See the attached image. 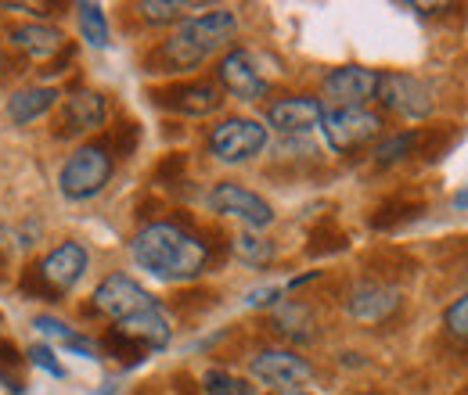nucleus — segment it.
<instances>
[{
    "label": "nucleus",
    "instance_id": "f257e3e1",
    "mask_svg": "<svg viewBox=\"0 0 468 395\" xmlns=\"http://www.w3.org/2000/svg\"><path fill=\"white\" fill-rule=\"evenodd\" d=\"M130 255L144 274L166 284H184L206 274L209 241H202L198 234L184 230L180 223L155 220V223H144L130 237Z\"/></svg>",
    "mask_w": 468,
    "mask_h": 395
},
{
    "label": "nucleus",
    "instance_id": "f03ea898",
    "mask_svg": "<svg viewBox=\"0 0 468 395\" xmlns=\"http://www.w3.org/2000/svg\"><path fill=\"white\" fill-rule=\"evenodd\" d=\"M238 33V15L228 7H213L202 15H187L174 33L148 55V72L180 76L202 68Z\"/></svg>",
    "mask_w": 468,
    "mask_h": 395
},
{
    "label": "nucleus",
    "instance_id": "7ed1b4c3",
    "mask_svg": "<svg viewBox=\"0 0 468 395\" xmlns=\"http://www.w3.org/2000/svg\"><path fill=\"white\" fill-rule=\"evenodd\" d=\"M109 180H112V155L105 151L101 140L76 148V151L61 162V172H58V187L69 202L98 198Z\"/></svg>",
    "mask_w": 468,
    "mask_h": 395
},
{
    "label": "nucleus",
    "instance_id": "20e7f679",
    "mask_svg": "<svg viewBox=\"0 0 468 395\" xmlns=\"http://www.w3.org/2000/svg\"><path fill=\"white\" fill-rule=\"evenodd\" d=\"M267 148V126L256 122V119H245V115H231V119H220L213 130H209V155L217 162H249L256 159L260 151Z\"/></svg>",
    "mask_w": 468,
    "mask_h": 395
},
{
    "label": "nucleus",
    "instance_id": "39448f33",
    "mask_svg": "<svg viewBox=\"0 0 468 395\" xmlns=\"http://www.w3.org/2000/svg\"><path fill=\"white\" fill-rule=\"evenodd\" d=\"M375 98L382 101V109L400 119H429L436 109V98H432V87L421 79V76H410V72H378V90Z\"/></svg>",
    "mask_w": 468,
    "mask_h": 395
},
{
    "label": "nucleus",
    "instance_id": "423d86ee",
    "mask_svg": "<svg viewBox=\"0 0 468 395\" xmlns=\"http://www.w3.org/2000/svg\"><path fill=\"white\" fill-rule=\"evenodd\" d=\"M321 130L332 151L350 155L367 148L375 137H382V115L371 109H332L321 119Z\"/></svg>",
    "mask_w": 468,
    "mask_h": 395
},
{
    "label": "nucleus",
    "instance_id": "0eeeda50",
    "mask_svg": "<svg viewBox=\"0 0 468 395\" xmlns=\"http://www.w3.org/2000/svg\"><path fill=\"white\" fill-rule=\"evenodd\" d=\"M94 309L105 313L109 320L122 324L130 317H141L148 309H159V298L144 284L126 277V274H109L105 281L94 287Z\"/></svg>",
    "mask_w": 468,
    "mask_h": 395
},
{
    "label": "nucleus",
    "instance_id": "6e6552de",
    "mask_svg": "<svg viewBox=\"0 0 468 395\" xmlns=\"http://www.w3.org/2000/svg\"><path fill=\"white\" fill-rule=\"evenodd\" d=\"M249 374L274 392H292L295 385H306L314 378V367L292 348H260L249 359Z\"/></svg>",
    "mask_w": 468,
    "mask_h": 395
},
{
    "label": "nucleus",
    "instance_id": "1a4fd4ad",
    "mask_svg": "<svg viewBox=\"0 0 468 395\" xmlns=\"http://www.w3.org/2000/svg\"><path fill=\"white\" fill-rule=\"evenodd\" d=\"M209 209L213 213H220V216H231V220H241L245 226H252V230H267V226L274 223V209H271V202L267 198H260L256 191H249V187H241V183H234V180H224V183H217L213 191H209Z\"/></svg>",
    "mask_w": 468,
    "mask_h": 395
},
{
    "label": "nucleus",
    "instance_id": "9d476101",
    "mask_svg": "<svg viewBox=\"0 0 468 395\" xmlns=\"http://www.w3.org/2000/svg\"><path fill=\"white\" fill-rule=\"evenodd\" d=\"M152 101H155V109H166V112L187 115V119H206V115L224 109V90L217 83H206V79H187V83L152 90Z\"/></svg>",
    "mask_w": 468,
    "mask_h": 395
},
{
    "label": "nucleus",
    "instance_id": "9b49d317",
    "mask_svg": "<svg viewBox=\"0 0 468 395\" xmlns=\"http://www.w3.org/2000/svg\"><path fill=\"white\" fill-rule=\"evenodd\" d=\"M217 76H220V87L231 98H238V101H260V98L271 94V79L263 76L256 55L245 51V47H234V51H228V55L220 57Z\"/></svg>",
    "mask_w": 468,
    "mask_h": 395
},
{
    "label": "nucleus",
    "instance_id": "f8f14e48",
    "mask_svg": "<svg viewBox=\"0 0 468 395\" xmlns=\"http://www.w3.org/2000/svg\"><path fill=\"white\" fill-rule=\"evenodd\" d=\"M404 306V295H400V287L389 281H360L350 287V295H346V313H350L353 320H360V324H382V320H389L397 309Z\"/></svg>",
    "mask_w": 468,
    "mask_h": 395
},
{
    "label": "nucleus",
    "instance_id": "ddd939ff",
    "mask_svg": "<svg viewBox=\"0 0 468 395\" xmlns=\"http://www.w3.org/2000/svg\"><path fill=\"white\" fill-rule=\"evenodd\" d=\"M321 90L335 109H364V101H371L378 90V72L364 65H339L324 76Z\"/></svg>",
    "mask_w": 468,
    "mask_h": 395
},
{
    "label": "nucleus",
    "instance_id": "4468645a",
    "mask_svg": "<svg viewBox=\"0 0 468 395\" xmlns=\"http://www.w3.org/2000/svg\"><path fill=\"white\" fill-rule=\"evenodd\" d=\"M105 119H109V101H105V94H98V90H72L58 112L55 137H61V140H65V137H80V133H87V130L105 126Z\"/></svg>",
    "mask_w": 468,
    "mask_h": 395
},
{
    "label": "nucleus",
    "instance_id": "2eb2a0df",
    "mask_svg": "<svg viewBox=\"0 0 468 395\" xmlns=\"http://www.w3.org/2000/svg\"><path fill=\"white\" fill-rule=\"evenodd\" d=\"M87 266H90L87 248H83L80 241H61L58 248H55V252L37 266V270H40L44 284H48L55 295H65V291H72L76 284L83 281Z\"/></svg>",
    "mask_w": 468,
    "mask_h": 395
},
{
    "label": "nucleus",
    "instance_id": "dca6fc26",
    "mask_svg": "<svg viewBox=\"0 0 468 395\" xmlns=\"http://www.w3.org/2000/svg\"><path fill=\"white\" fill-rule=\"evenodd\" d=\"M324 119V105L310 94H295V98H282L267 109V122L282 133V137H306L310 130H317Z\"/></svg>",
    "mask_w": 468,
    "mask_h": 395
},
{
    "label": "nucleus",
    "instance_id": "f3484780",
    "mask_svg": "<svg viewBox=\"0 0 468 395\" xmlns=\"http://www.w3.org/2000/svg\"><path fill=\"white\" fill-rule=\"evenodd\" d=\"M11 44L22 51L26 57H33V61H51V57H58L69 44H65V36H61V29L55 26H44V22H26V26H15L11 29Z\"/></svg>",
    "mask_w": 468,
    "mask_h": 395
},
{
    "label": "nucleus",
    "instance_id": "a211bd4d",
    "mask_svg": "<svg viewBox=\"0 0 468 395\" xmlns=\"http://www.w3.org/2000/svg\"><path fill=\"white\" fill-rule=\"evenodd\" d=\"M421 213H425V198H418V194H393V198H386L367 216V223H371V230H378V234H393L400 226L421 220Z\"/></svg>",
    "mask_w": 468,
    "mask_h": 395
},
{
    "label": "nucleus",
    "instance_id": "6ab92c4d",
    "mask_svg": "<svg viewBox=\"0 0 468 395\" xmlns=\"http://www.w3.org/2000/svg\"><path fill=\"white\" fill-rule=\"evenodd\" d=\"M116 331H122L126 338H133L144 352L166 348L170 338H174V327H170V320L163 317V309H148V313H141V317H130V320L119 324Z\"/></svg>",
    "mask_w": 468,
    "mask_h": 395
},
{
    "label": "nucleus",
    "instance_id": "aec40b11",
    "mask_svg": "<svg viewBox=\"0 0 468 395\" xmlns=\"http://www.w3.org/2000/svg\"><path fill=\"white\" fill-rule=\"evenodd\" d=\"M55 105H58V90H55V87H26V90L11 94L7 115H11L15 126H29V122H37L40 115L51 112Z\"/></svg>",
    "mask_w": 468,
    "mask_h": 395
},
{
    "label": "nucleus",
    "instance_id": "412c9836",
    "mask_svg": "<svg viewBox=\"0 0 468 395\" xmlns=\"http://www.w3.org/2000/svg\"><path fill=\"white\" fill-rule=\"evenodd\" d=\"M414 148H418V130L393 133V137H386V140H378V144H375V151H371V162H375V166H382V170H389V166H400L408 155H414Z\"/></svg>",
    "mask_w": 468,
    "mask_h": 395
},
{
    "label": "nucleus",
    "instance_id": "4be33fe9",
    "mask_svg": "<svg viewBox=\"0 0 468 395\" xmlns=\"http://www.w3.org/2000/svg\"><path fill=\"white\" fill-rule=\"evenodd\" d=\"M76 22H80V33L90 47H109V18L101 11V4H76Z\"/></svg>",
    "mask_w": 468,
    "mask_h": 395
},
{
    "label": "nucleus",
    "instance_id": "5701e85b",
    "mask_svg": "<svg viewBox=\"0 0 468 395\" xmlns=\"http://www.w3.org/2000/svg\"><path fill=\"white\" fill-rule=\"evenodd\" d=\"M234 255L245 263V266H267V263H274V255H278V248H274V241H267V237H260V234H238L231 241Z\"/></svg>",
    "mask_w": 468,
    "mask_h": 395
},
{
    "label": "nucleus",
    "instance_id": "b1692460",
    "mask_svg": "<svg viewBox=\"0 0 468 395\" xmlns=\"http://www.w3.org/2000/svg\"><path fill=\"white\" fill-rule=\"evenodd\" d=\"M350 237L332 223V220H321V223L310 230V244H306V255L321 259V255H335V252H346Z\"/></svg>",
    "mask_w": 468,
    "mask_h": 395
},
{
    "label": "nucleus",
    "instance_id": "393cba45",
    "mask_svg": "<svg viewBox=\"0 0 468 395\" xmlns=\"http://www.w3.org/2000/svg\"><path fill=\"white\" fill-rule=\"evenodd\" d=\"M101 144H105V151H109L112 159H126V155H133L137 144H141V126H137L133 119H122V122H116V126L101 137Z\"/></svg>",
    "mask_w": 468,
    "mask_h": 395
},
{
    "label": "nucleus",
    "instance_id": "a878e982",
    "mask_svg": "<svg viewBox=\"0 0 468 395\" xmlns=\"http://www.w3.org/2000/svg\"><path fill=\"white\" fill-rule=\"evenodd\" d=\"M202 392L206 395H256V385H249L245 378H238L231 370L213 367V370L202 374Z\"/></svg>",
    "mask_w": 468,
    "mask_h": 395
},
{
    "label": "nucleus",
    "instance_id": "bb28decb",
    "mask_svg": "<svg viewBox=\"0 0 468 395\" xmlns=\"http://www.w3.org/2000/svg\"><path fill=\"white\" fill-rule=\"evenodd\" d=\"M198 4H184V0H144L137 4L141 18L152 22V26H166V22H176L184 11H195Z\"/></svg>",
    "mask_w": 468,
    "mask_h": 395
},
{
    "label": "nucleus",
    "instance_id": "cd10ccee",
    "mask_svg": "<svg viewBox=\"0 0 468 395\" xmlns=\"http://www.w3.org/2000/svg\"><path fill=\"white\" fill-rule=\"evenodd\" d=\"M101 348H105L109 356H116L122 367H137V363H141V359L148 356V352H144V348H141L137 341L126 338V335H122V331H116V327H112V331H109V335L101 338Z\"/></svg>",
    "mask_w": 468,
    "mask_h": 395
},
{
    "label": "nucleus",
    "instance_id": "c85d7f7f",
    "mask_svg": "<svg viewBox=\"0 0 468 395\" xmlns=\"http://www.w3.org/2000/svg\"><path fill=\"white\" fill-rule=\"evenodd\" d=\"M278 331L295 341H310L314 338V331H310V313H306L303 306H282V309H278Z\"/></svg>",
    "mask_w": 468,
    "mask_h": 395
},
{
    "label": "nucleus",
    "instance_id": "c756f323",
    "mask_svg": "<svg viewBox=\"0 0 468 395\" xmlns=\"http://www.w3.org/2000/svg\"><path fill=\"white\" fill-rule=\"evenodd\" d=\"M443 327H447L451 338L468 341V291H462V295L447 306V313H443Z\"/></svg>",
    "mask_w": 468,
    "mask_h": 395
},
{
    "label": "nucleus",
    "instance_id": "7c9ffc66",
    "mask_svg": "<svg viewBox=\"0 0 468 395\" xmlns=\"http://www.w3.org/2000/svg\"><path fill=\"white\" fill-rule=\"evenodd\" d=\"M18 370H22V356H18V348H15L11 341H4V345H0V381H4L11 392L22 389Z\"/></svg>",
    "mask_w": 468,
    "mask_h": 395
},
{
    "label": "nucleus",
    "instance_id": "2f4dec72",
    "mask_svg": "<svg viewBox=\"0 0 468 395\" xmlns=\"http://www.w3.org/2000/svg\"><path fill=\"white\" fill-rule=\"evenodd\" d=\"M184 172H187V155L174 151V155L159 159V166L152 170V180H155V183H163V187H174V183L184 180Z\"/></svg>",
    "mask_w": 468,
    "mask_h": 395
},
{
    "label": "nucleus",
    "instance_id": "473e14b6",
    "mask_svg": "<svg viewBox=\"0 0 468 395\" xmlns=\"http://www.w3.org/2000/svg\"><path fill=\"white\" fill-rule=\"evenodd\" d=\"M26 356H29V363H37L40 370H48L51 378H61V374H65V367L58 363V356H55L48 345H29V352H26Z\"/></svg>",
    "mask_w": 468,
    "mask_h": 395
},
{
    "label": "nucleus",
    "instance_id": "72a5a7b5",
    "mask_svg": "<svg viewBox=\"0 0 468 395\" xmlns=\"http://www.w3.org/2000/svg\"><path fill=\"white\" fill-rule=\"evenodd\" d=\"M33 327H37L44 338H58V341H65V345L76 338V331H72L69 324H61L58 317H37V320H33Z\"/></svg>",
    "mask_w": 468,
    "mask_h": 395
},
{
    "label": "nucleus",
    "instance_id": "f704fd0d",
    "mask_svg": "<svg viewBox=\"0 0 468 395\" xmlns=\"http://www.w3.org/2000/svg\"><path fill=\"white\" fill-rule=\"evenodd\" d=\"M18 287H22V291H26L29 298H58V295H55V291H51V287L44 284V277H40V270H37V266H29V270L22 274Z\"/></svg>",
    "mask_w": 468,
    "mask_h": 395
},
{
    "label": "nucleus",
    "instance_id": "c9c22d12",
    "mask_svg": "<svg viewBox=\"0 0 468 395\" xmlns=\"http://www.w3.org/2000/svg\"><path fill=\"white\" fill-rule=\"evenodd\" d=\"M282 298V287L278 284H267V287H252L245 295V306H274Z\"/></svg>",
    "mask_w": 468,
    "mask_h": 395
},
{
    "label": "nucleus",
    "instance_id": "e433bc0d",
    "mask_svg": "<svg viewBox=\"0 0 468 395\" xmlns=\"http://www.w3.org/2000/svg\"><path fill=\"white\" fill-rule=\"evenodd\" d=\"M72 61H76V51H72V47H65V51H61L58 57H51V61H48V68H40V72H44V76H58V72H65V65H72Z\"/></svg>",
    "mask_w": 468,
    "mask_h": 395
},
{
    "label": "nucleus",
    "instance_id": "4c0bfd02",
    "mask_svg": "<svg viewBox=\"0 0 468 395\" xmlns=\"http://www.w3.org/2000/svg\"><path fill=\"white\" fill-rule=\"evenodd\" d=\"M451 205H454V213H468V187H462V191L451 198Z\"/></svg>",
    "mask_w": 468,
    "mask_h": 395
},
{
    "label": "nucleus",
    "instance_id": "58836bf2",
    "mask_svg": "<svg viewBox=\"0 0 468 395\" xmlns=\"http://www.w3.org/2000/svg\"><path fill=\"white\" fill-rule=\"evenodd\" d=\"M7 72H11V61H7L4 51H0V76H7Z\"/></svg>",
    "mask_w": 468,
    "mask_h": 395
},
{
    "label": "nucleus",
    "instance_id": "ea45409f",
    "mask_svg": "<svg viewBox=\"0 0 468 395\" xmlns=\"http://www.w3.org/2000/svg\"><path fill=\"white\" fill-rule=\"evenodd\" d=\"M278 395H310V392H303V389H292V392H278Z\"/></svg>",
    "mask_w": 468,
    "mask_h": 395
},
{
    "label": "nucleus",
    "instance_id": "a19ab883",
    "mask_svg": "<svg viewBox=\"0 0 468 395\" xmlns=\"http://www.w3.org/2000/svg\"><path fill=\"white\" fill-rule=\"evenodd\" d=\"M109 395H112V392H109Z\"/></svg>",
    "mask_w": 468,
    "mask_h": 395
}]
</instances>
